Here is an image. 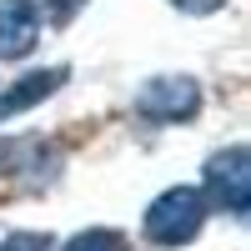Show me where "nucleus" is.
Here are the masks:
<instances>
[{
  "label": "nucleus",
  "mask_w": 251,
  "mask_h": 251,
  "mask_svg": "<svg viewBox=\"0 0 251 251\" xmlns=\"http://www.w3.org/2000/svg\"><path fill=\"white\" fill-rule=\"evenodd\" d=\"M201 191L206 201L216 206V211L226 216H246V206H251V156H246V146H221V151L206 156V171H201Z\"/></svg>",
  "instance_id": "nucleus-3"
},
{
  "label": "nucleus",
  "mask_w": 251,
  "mask_h": 251,
  "mask_svg": "<svg viewBox=\"0 0 251 251\" xmlns=\"http://www.w3.org/2000/svg\"><path fill=\"white\" fill-rule=\"evenodd\" d=\"M60 251H131V241H126L116 226H86V231H75Z\"/></svg>",
  "instance_id": "nucleus-6"
},
{
  "label": "nucleus",
  "mask_w": 251,
  "mask_h": 251,
  "mask_svg": "<svg viewBox=\"0 0 251 251\" xmlns=\"http://www.w3.org/2000/svg\"><path fill=\"white\" fill-rule=\"evenodd\" d=\"M66 75H71V66H40V71L15 75L10 86H0V126L25 116V111H35V106H46V100L66 86Z\"/></svg>",
  "instance_id": "nucleus-5"
},
{
  "label": "nucleus",
  "mask_w": 251,
  "mask_h": 251,
  "mask_svg": "<svg viewBox=\"0 0 251 251\" xmlns=\"http://www.w3.org/2000/svg\"><path fill=\"white\" fill-rule=\"evenodd\" d=\"M206 216H211V201H206L201 186H166V191L146 206L141 236H146V246L176 251V246H191L201 236Z\"/></svg>",
  "instance_id": "nucleus-1"
},
{
  "label": "nucleus",
  "mask_w": 251,
  "mask_h": 251,
  "mask_svg": "<svg viewBox=\"0 0 251 251\" xmlns=\"http://www.w3.org/2000/svg\"><path fill=\"white\" fill-rule=\"evenodd\" d=\"M201 106H206V91L186 71H161L151 80H141L131 96V111L146 126H191L201 116Z\"/></svg>",
  "instance_id": "nucleus-2"
},
{
  "label": "nucleus",
  "mask_w": 251,
  "mask_h": 251,
  "mask_svg": "<svg viewBox=\"0 0 251 251\" xmlns=\"http://www.w3.org/2000/svg\"><path fill=\"white\" fill-rule=\"evenodd\" d=\"M46 10L40 0H0V66H15L40 46Z\"/></svg>",
  "instance_id": "nucleus-4"
},
{
  "label": "nucleus",
  "mask_w": 251,
  "mask_h": 251,
  "mask_svg": "<svg viewBox=\"0 0 251 251\" xmlns=\"http://www.w3.org/2000/svg\"><path fill=\"white\" fill-rule=\"evenodd\" d=\"M171 10H181V15H216L226 0H166Z\"/></svg>",
  "instance_id": "nucleus-8"
},
{
  "label": "nucleus",
  "mask_w": 251,
  "mask_h": 251,
  "mask_svg": "<svg viewBox=\"0 0 251 251\" xmlns=\"http://www.w3.org/2000/svg\"><path fill=\"white\" fill-rule=\"evenodd\" d=\"M0 251H55V236H46V231H10L0 241Z\"/></svg>",
  "instance_id": "nucleus-7"
}]
</instances>
